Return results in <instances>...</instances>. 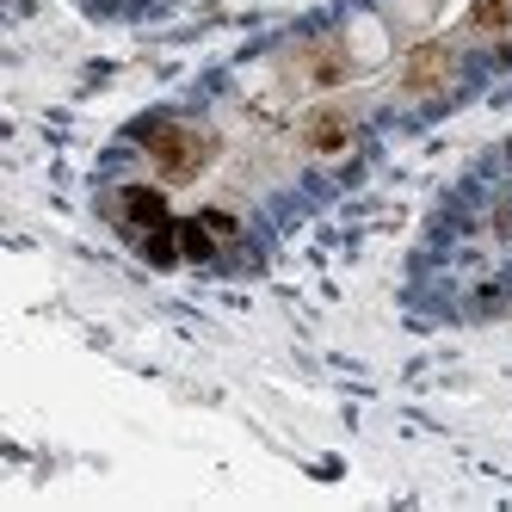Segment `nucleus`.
<instances>
[{"mask_svg":"<svg viewBox=\"0 0 512 512\" xmlns=\"http://www.w3.org/2000/svg\"><path fill=\"white\" fill-rule=\"evenodd\" d=\"M149 155H155V167L167 179H198L204 161H210V142L198 130H186V124H155L149 130Z\"/></svg>","mask_w":512,"mask_h":512,"instance_id":"obj_1","label":"nucleus"},{"mask_svg":"<svg viewBox=\"0 0 512 512\" xmlns=\"http://www.w3.org/2000/svg\"><path fill=\"white\" fill-rule=\"evenodd\" d=\"M457 75V56L445 50V44H426V50H414L408 56V68H401V87H408L414 99H426V93H438Z\"/></svg>","mask_w":512,"mask_h":512,"instance_id":"obj_2","label":"nucleus"},{"mask_svg":"<svg viewBox=\"0 0 512 512\" xmlns=\"http://www.w3.org/2000/svg\"><path fill=\"white\" fill-rule=\"evenodd\" d=\"M118 210H124V223H136V229H167V204L149 186H124L118 192Z\"/></svg>","mask_w":512,"mask_h":512,"instance_id":"obj_3","label":"nucleus"},{"mask_svg":"<svg viewBox=\"0 0 512 512\" xmlns=\"http://www.w3.org/2000/svg\"><path fill=\"white\" fill-rule=\"evenodd\" d=\"M469 31L475 38H512V0H475Z\"/></svg>","mask_w":512,"mask_h":512,"instance_id":"obj_4","label":"nucleus"}]
</instances>
